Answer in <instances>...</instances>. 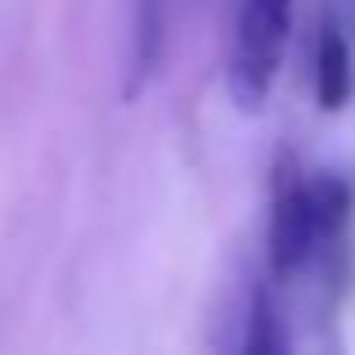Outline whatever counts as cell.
Listing matches in <instances>:
<instances>
[{
	"label": "cell",
	"instance_id": "obj_1",
	"mask_svg": "<svg viewBox=\"0 0 355 355\" xmlns=\"http://www.w3.org/2000/svg\"><path fill=\"white\" fill-rule=\"evenodd\" d=\"M355 211L351 180L333 171L306 175L293 157H279L275 198H270V275L293 279L342 239Z\"/></svg>",
	"mask_w": 355,
	"mask_h": 355
},
{
	"label": "cell",
	"instance_id": "obj_2",
	"mask_svg": "<svg viewBox=\"0 0 355 355\" xmlns=\"http://www.w3.org/2000/svg\"><path fill=\"white\" fill-rule=\"evenodd\" d=\"M293 27V0H239L230 41V99L243 113H261L284 68V45Z\"/></svg>",
	"mask_w": 355,
	"mask_h": 355
},
{
	"label": "cell",
	"instance_id": "obj_3",
	"mask_svg": "<svg viewBox=\"0 0 355 355\" xmlns=\"http://www.w3.org/2000/svg\"><path fill=\"white\" fill-rule=\"evenodd\" d=\"M351 86H355L351 45L342 27L329 18V23H320V41H315V104L324 113H342L351 104Z\"/></svg>",
	"mask_w": 355,
	"mask_h": 355
},
{
	"label": "cell",
	"instance_id": "obj_4",
	"mask_svg": "<svg viewBox=\"0 0 355 355\" xmlns=\"http://www.w3.org/2000/svg\"><path fill=\"white\" fill-rule=\"evenodd\" d=\"M288 347V329H284V315H279L275 297L266 288L252 293L248 306V320H243V351H284Z\"/></svg>",
	"mask_w": 355,
	"mask_h": 355
}]
</instances>
